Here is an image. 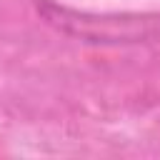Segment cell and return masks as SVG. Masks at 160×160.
<instances>
[{"label": "cell", "instance_id": "obj_1", "mask_svg": "<svg viewBox=\"0 0 160 160\" xmlns=\"http://www.w3.org/2000/svg\"><path fill=\"white\" fill-rule=\"evenodd\" d=\"M42 20L90 45H138L160 40V12H88L50 0L38 2Z\"/></svg>", "mask_w": 160, "mask_h": 160}]
</instances>
